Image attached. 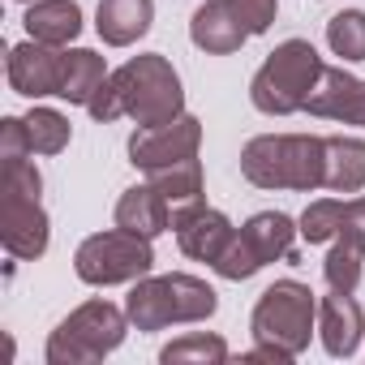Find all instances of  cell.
Listing matches in <instances>:
<instances>
[{
	"label": "cell",
	"instance_id": "6da1fadb",
	"mask_svg": "<svg viewBox=\"0 0 365 365\" xmlns=\"http://www.w3.org/2000/svg\"><path fill=\"white\" fill-rule=\"evenodd\" d=\"M180 108H185V91H180L176 69L159 52L125 61L116 73H108V82L86 103V112L95 120L108 125L116 116H129V120H138V129H155V125L185 116Z\"/></svg>",
	"mask_w": 365,
	"mask_h": 365
},
{
	"label": "cell",
	"instance_id": "4316f807",
	"mask_svg": "<svg viewBox=\"0 0 365 365\" xmlns=\"http://www.w3.org/2000/svg\"><path fill=\"white\" fill-rule=\"evenodd\" d=\"M232 9H237V18L245 22L250 35H267L275 14H279V0H232Z\"/></svg>",
	"mask_w": 365,
	"mask_h": 365
},
{
	"label": "cell",
	"instance_id": "d6986e66",
	"mask_svg": "<svg viewBox=\"0 0 365 365\" xmlns=\"http://www.w3.org/2000/svg\"><path fill=\"white\" fill-rule=\"evenodd\" d=\"M322 185L335 194L365 190V142L361 138H327V176Z\"/></svg>",
	"mask_w": 365,
	"mask_h": 365
},
{
	"label": "cell",
	"instance_id": "2e32d148",
	"mask_svg": "<svg viewBox=\"0 0 365 365\" xmlns=\"http://www.w3.org/2000/svg\"><path fill=\"white\" fill-rule=\"evenodd\" d=\"M150 18H155V0H99L95 26L108 48H129L150 31Z\"/></svg>",
	"mask_w": 365,
	"mask_h": 365
},
{
	"label": "cell",
	"instance_id": "cb8c5ba5",
	"mask_svg": "<svg viewBox=\"0 0 365 365\" xmlns=\"http://www.w3.org/2000/svg\"><path fill=\"white\" fill-rule=\"evenodd\" d=\"M26 129H31L35 155H61L69 146V120L61 112H52V108H31Z\"/></svg>",
	"mask_w": 365,
	"mask_h": 365
},
{
	"label": "cell",
	"instance_id": "30bf717a",
	"mask_svg": "<svg viewBox=\"0 0 365 365\" xmlns=\"http://www.w3.org/2000/svg\"><path fill=\"white\" fill-rule=\"evenodd\" d=\"M172 232L180 241V254L194 258V262H211V267L220 262V254L237 237V228L228 224V215L211 211L202 198H190V202H176L172 207Z\"/></svg>",
	"mask_w": 365,
	"mask_h": 365
},
{
	"label": "cell",
	"instance_id": "7402d4cb",
	"mask_svg": "<svg viewBox=\"0 0 365 365\" xmlns=\"http://www.w3.org/2000/svg\"><path fill=\"white\" fill-rule=\"evenodd\" d=\"M159 361H163V365H190V361H198V365H220V361H228V344H224L220 335L198 331V335H185V339L168 344V348L159 352Z\"/></svg>",
	"mask_w": 365,
	"mask_h": 365
},
{
	"label": "cell",
	"instance_id": "8992f818",
	"mask_svg": "<svg viewBox=\"0 0 365 365\" xmlns=\"http://www.w3.org/2000/svg\"><path fill=\"white\" fill-rule=\"evenodd\" d=\"M129 331V314H120L108 301H86L78 305L48 339V365H86L103 361L108 352L120 348Z\"/></svg>",
	"mask_w": 365,
	"mask_h": 365
},
{
	"label": "cell",
	"instance_id": "d4e9b609",
	"mask_svg": "<svg viewBox=\"0 0 365 365\" xmlns=\"http://www.w3.org/2000/svg\"><path fill=\"white\" fill-rule=\"evenodd\" d=\"M344 207H348V202H335V198L309 202L305 215H301V237H305L309 245L335 241V237H339V224H344Z\"/></svg>",
	"mask_w": 365,
	"mask_h": 365
},
{
	"label": "cell",
	"instance_id": "44dd1931",
	"mask_svg": "<svg viewBox=\"0 0 365 365\" xmlns=\"http://www.w3.org/2000/svg\"><path fill=\"white\" fill-rule=\"evenodd\" d=\"M146 180L172 207L190 202V198H202V163H198V155L180 159V163H168V168H155V172H146Z\"/></svg>",
	"mask_w": 365,
	"mask_h": 365
},
{
	"label": "cell",
	"instance_id": "ffe728a7",
	"mask_svg": "<svg viewBox=\"0 0 365 365\" xmlns=\"http://www.w3.org/2000/svg\"><path fill=\"white\" fill-rule=\"evenodd\" d=\"M108 82V69H103V56L91 52V48H73L65 52V78H61V99L69 103H91L95 91Z\"/></svg>",
	"mask_w": 365,
	"mask_h": 365
},
{
	"label": "cell",
	"instance_id": "277c9868",
	"mask_svg": "<svg viewBox=\"0 0 365 365\" xmlns=\"http://www.w3.org/2000/svg\"><path fill=\"white\" fill-rule=\"evenodd\" d=\"M220 305L215 288L194 275H155L138 279L125 297V314L138 331H163L172 322H202Z\"/></svg>",
	"mask_w": 365,
	"mask_h": 365
},
{
	"label": "cell",
	"instance_id": "484cf974",
	"mask_svg": "<svg viewBox=\"0 0 365 365\" xmlns=\"http://www.w3.org/2000/svg\"><path fill=\"white\" fill-rule=\"evenodd\" d=\"M322 275H327L331 292H352V288L361 284V250H356V245H348V241H339V245L327 254Z\"/></svg>",
	"mask_w": 365,
	"mask_h": 365
},
{
	"label": "cell",
	"instance_id": "7c38bea8",
	"mask_svg": "<svg viewBox=\"0 0 365 365\" xmlns=\"http://www.w3.org/2000/svg\"><path fill=\"white\" fill-rule=\"evenodd\" d=\"M61 78H65V52L52 43H18L9 48V86L26 99L39 95H61Z\"/></svg>",
	"mask_w": 365,
	"mask_h": 365
},
{
	"label": "cell",
	"instance_id": "5bb4252c",
	"mask_svg": "<svg viewBox=\"0 0 365 365\" xmlns=\"http://www.w3.org/2000/svg\"><path fill=\"white\" fill-rule=\"evenodd\" d=\"M190 39L202 52H211V56H228V52H237L250 39V31L237 18L232 0H207V5L194 14V22H190Z\"/></svg>",
	"mask_w": 365,
	"mask_h": 365
},
{
	"label": "cell",
	"instance_id": "ac0fdd59",
	"mask_svg": "<svg viewBox=\"0 0 365 365\" xmlns=\"http://www.w3.org/2000/svg\"><path fill=\"white\" fill-rule=\"evenodd\" d=\"M26 31H31V39L52 43V48L73 43L82 35V9H78V0H31Z\"/></svg>",
	"mask_w": 365,
	"mask_h": 365
},
{
	"label": "cell",
	"instance_id": "9c48e42d",
	"mask_svg": "<svg viewBox=\"0 0 365 365\" xmlns=\"http://www.w3.org/2000/svg\"><path fill=\"white\" fill-rule=\"evenodd\" d=\"M297 232H301V228H297L284 211H262V215H254V220L228 241V250L220 254L215 271H220L224 279H250V275H258V271H262L267 262H275V258L297 262V250H292Z\"/></svg>",
	"mask_w": 365,
	"mask_h": 365
},
{
	"label": "cell",
	"instance_id": "e0dca14e",
	"mask_svg": "<svg viewBox=\"0 0 365 365\" xmlns=\"http://www.w3.org/2000/svg\"><path fill=\"white\" fill-rule=\"evenodd\" d=\"M116 228L138 232V237H159V232H168V228H172L168 198L150 185V180H146V185L125 190L120 202H116Z\"/></svg>",
	"mask_w": 365,
	"mask_h": 365
},
{
	"label": "cell",
	"instance_id": "5b68a950",
	"mask_svg": "<svg viewBox=\"0 0 365 365\" xmlns=\"http://www.w3.org/2000/svg\"><path fill=\"white\" fill-rule=\"evenodd\" d=\"M318 78H322V61H318L314 43H305V39H284V43L262 61V69L254 73L250 99H254V108L267 112V116H292V112L305 108V99L314 95Z\"/></svg>",
	"mask_w": 365,
	"mask_h": 365
},
{
	"label": "cell",
	"instance_id": "4fadbf2b",
	"mask_svg": "<svg viewBox=\"0 0 365 365\" xmlns=\"http://www.w3.org/2000/svg\"><path fill=\"white\" fill-rule=\"evenodd\" d=\"M305 112L309 116H322V120L365 125V78H352L348 69L322 65V78H318L314 95L305 99Z\"/></svg>",
	"mask_w": 365,
	"mask_h": 365
},
{
	"label": "cell",
	"instance_id": "603a6c76",
	"mask_svg": "<svg viewBox=\"0 0 365 365\" xmlns=\"http://www.w3.org/2000/svg\"><path fill=\"white\" fill-rule=\"evenodd\" d=\"M327 43L335 56L344 61H365V14L361 9H344L327 22Z\"/></svg>",
	"mask_w": 365,
	"mask_h": 365
},
{
	"label": "cell",
	"instance_id": "8fae6325",
	"mask_svg": "<svg viewBox=\"0 0 365 365\" xmlns=\"http://www.w3.org/2000/svg\"><path fill=\"white\" fill-rule=\"evenodd\" d=\"M198 146H202V125L194 116H176L168 125L138 129L129 138V163L142 168V172H155V168H168V163H180V159H194Z\"/></svg>",
	"mask_w": 365,
	"mask_h": 365
},
{
	"label": "cell",
	"instance_id": "83f0119b",
	"mask_svg": "<svg viewBox=\"0 0 365 365\" xmlns=\"http://www.w3.org/2000/svg\"><path fill=\"white\" fill-rule=\"evenodd\" d=\"M339 241H348V245H356V250L365 254V198H356V202H348V207H344Z\"/></svg>",
	"mask_w": 365,
	"mask_h": 365
},
{
	"label": "cell",
	"instance_id": "52a82bcc",
	"mask_svg": "<svg viewBox=\"0 0 365 365\" xmlns=\"http://www.w3.org/2000/svg\"><path fill=\"white\" fill-rule=\"evenodd\" d=\"M314 318H318V301L314 292L301 284V279H279L271 284L258 305H254V339L258 344H275L292 356H301L309 348V331H314Z\"/></svg>",
	"mask_w": 365,
	"mask_h": 365
},
{
	"label": "cell",
	"instance_id": "ba28073f",
	"mask_svg": "<svg viewBox=\"0 0 365 365\" xmlns=\"http://www.w3.org/2000/svg\"><path fill=\"white\" fill-rule=\"evenodd\" d=\"M155 267V250L150 237L112 228V232H95L78 245L73 254V271L82 284L108 288V284H138L142 275H150Z\"/></svg>",
	"mask_w": 365,
	"mask_h": 365
},
{
	"label": "cell",
	"instance_id": "3957f363",
	"mask_svg": "<svg viewBox=\"0 0 365 365\" xmlns=\"http://www.w3.org/2000/svg\"><path fill=\"white\" fill-rule=\"evenodd\" d=\"M39 194L43 176L31 155H0V241L14 258H39L48 250V215Z\"/></svg>",
	"mask_w": 365,
	"mask_h": 365
},
{
	"label": "cell",
	"instance_id": "9a60e30c",
	"mask_svg": "<svg viewBox=\"0 0 365 365\" xmlns=\"http://www.w3.org/2000/svg\"><path fill=\"white\" fill-rule=\"evenodd\" d=\"M318 331H322V348L331 356H352L361 335H365V314L352 301V292H331L318 305Z\"/></svg>",
	"mask_w": 365,
	"mask_h": 365
},
{
	"label": "cell",
	"instance_id": "7a4b0ae2",
	"mask_svg": "<svg viewBox=\"0 0 365 365\" xmlns=\"http://www.w3.org/2000/svg\"><path fill=\"white\" fill-rule=\"evenodd\" d=\"M241 172L258 190H318L327 176V138L262 133V138L245 142Z\"/></svg>",
	"mask_w": 365,
	"mask_h": 365
}]
</instances>
